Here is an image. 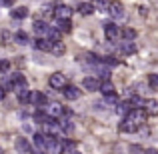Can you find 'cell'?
<instances>
[{
  "label": "cell",
  "mask_w": 158,
  "mask_h": 154,
  "mask_svg": "<svg viewBox=\"0 0 158 154\" xmlns=\"http://www.w3.org/2000/svg\"><path fill=\"white\" fill-rule=\"evenodd\" d=\"M70 30H72L70 20H58V32H70Z\"/></svg>",
  "instance_id": "obj_21"
},
{
  "label": "cell",
  "mask_w": 158,
  "mask_h": 154,
  "mask_svg": "<svg viewBox=\"0 0 158 154\" xmlns=\"http://www.w3.org/2000/svg\"><path fill=\"white\" fill-rule=\"evenodd\" d=\"M60 124V130H64V132H72V122H70V120H62V122H58Z\"/></svg>",
  "instance_id": "obj_26"
},
{
  "label": "cell",
  "mask_w": 158,
  "mask_h": 154,
  "mask_svg": "<svg viewBox=\"0 0 158 154\" xmlns=\"http://www.w3.org/2000/svg\"><path fill=\"white\" fill-rule=\"evenodd\" d=\"M122 36L126 38V42H132V40L136 38V32L132 30V28H124V32H122Z\"/></svg>",
  "instance_id": "obj_23"
},
{
  "label": "cell",
  "mask_w": 158,
  "mask_h": 154,
  "mask_svg": "<svg viewBox=\"0 0 158 154\" xmlns=\"http://www.w3.org/2000/svg\"><path fill=\"white\" fill-rule=\"evenodd\" d=\"M120 52H122V54H134L136 52V44L134 42H126V40H124V44L120 46Z\"/></svg>",
  "instance_id": "obj_19"
},
{
  "label": "cell",
  "mask_w": 158,
  "mask_h": 154,
  "mask_svg": "<svg viewBox=\"0 0 158 154\" xmlns=\"http://www.w3.org/2000/svg\"><path fill=\"white\" fill-rule=\"evenodd\" d=\"M4 96H6V90H4L2 86H0V100H4Z\"/></svg>",
  "instance_id": "obj_31"
},
{
  "label": "cell",
  "mask_w": 158,
  "mask_h": 154,
  "mask_svg": "<svg viewBox=\"0 0 158 154\" xmlns=\"http://www.w3.org/2000/svg\"><path fill=\"white\" fill-rule=\"evenodd\" d=\"M92 10H94L92 2H80V4H78V12H80V14H90Z\"/></svg>",
  "instance_id": "obj_20"
},
{
  "label": "cell",
  "mask_w": 158,
  "mask_h": 154,
  "mask_svg": "<svg viewBox=\"0 0 158 154\" xmlns=\"http://www.w3.org/2000/svg\"><path fill=\"white\" fill-rule=\"evenodd\" d=\"M100 92L104 94V96H112V94L116 92V90H114V84H112L110 80H104V82H102V86H100Z\"/></svg>",
  "instance_id": "obj_17"
},
{
  "label": "cell",
  "mask_w": 158,
  "mask_h": 154,
  "mask_svg": "<svg viewBox=\"0 0 158 154\" xmlns=\"http://www.w3.org/2000/svg\"><path fill=\"white\" fill-rule=\"evenodd\" d=\"M104 102L106 104H118V98H116V94H112V96H104Z\"/></svg>",
  "instance_id": "obj_28"
},
{
  "label": "cell",
  "mask_w": 158,
  "mask_h": 154,
  "mask_svg": "<svg viewBox=\"0 0 158 154\" xmlns=\"http://www.w3.org/2000/svg\"><path fill=\"white\" fill-rule=\"evenodd\" d=\"M68 154H80V152H78V150H72V152H68Z\"/></svg>",
  "instance_id": "obj_32"
},
{
  "label": "cell",
  "mask_w": 158,
  "mask_h": 154,
  "mask_svg": "<svg viewBox=\"0 0 158 154\" xmlns=\"http://www.w3.org/2000/svg\"><path fill=\"white\" fill-rule=\"evenodd\" d=\"M104 34H106L108 40H116L122 32H120V28L116 26L114 22H108V24H104Z\"/></svg>",
  "instance_id": "obj_6"
},
{
  "label": "cell",
  "mask_w": 158,
  "mask_h": 154,
  "mask_svg": "<svg viewBox=\"0 0 158 154\" xmlns=\"http://www.w3.org/2000/svg\"><path fill=\"white\" fill-rule=\"evenodd\" d=\"M14 90H16V96H18V100H20V102H28V100H30V90H28V86H26V84L14 86Z\"/></svg>",
  "instance_id": "obj_9"
},
{
  "label": "cell",
  "mask_w": 158,
  "mask_h": 154,
  "mask_svg": "<svg viewBox=\"0 0 158 154\" xmlns=\"http://www.w3.org/2000/svg\"><path fill=\"white\" fill-rule=\"evenodd\" d=\"M42 110H44V114H46V116H50V118H54V120H56V118H60V116L64 114V108H62L58 102L46 104V106H44Z\"/></svg>",
  "instance_id": "obj_2"
},
{
  "label": "cell",
  "mask_w": 158,
  "mask_h": 154,
  "mask_svg": "<svg viewBox=\"0 0 158 154\" xmlns=\"http://www.w3.org/2000/svg\"><path fill=\"white\" fill-rule=\"evenodd\" d=\"M82 86H84L86 90H100L102 82L98 80V78H94V76H86L84 80H82Z\"/></svg>",
  "instance_id": "obj_8"
},
{
  "label": "cell",
  "mask_w": 158,
  "mask_h": 154,
  "mask_svg": "<svg viewBox=\"0 0 158 154\" xmlns=\"http://www.w3.org/2000/svg\"><path fill=\"white\" fill-rule=\"evenodd\" d=\"M132 110H134V108H132V104H130V102H120L118 106H116V112H118L120 116H128Z\"/></svg>",
  "instance_id": "obj_14"
},
{
  "label": "cell",
  "mask_w": 158,
  "mask_h": 154,
  "mask_svg": "<svg viewBox=\"0 0 158 154\" xmlns=\"http://www.w3.org/2000/svg\"><path fill=\"white\" fill-rule=\"evenodd\" d=\"M30 154H40V152H30Z\"/></svg>",
  "instance_id": "obj_33"
},
{
  "label": "cell",
  "mask_w": 158,
  "mask_h": 154,
  "mask_svg": "<svg viewBox=\"0 0 158 154\" xmlns=\"http://www.w3.org/2000/svg\"><path fill=\"white\" fill-rule=\"evenodd\" d=\"M64 50H66V48H64V44H62L60 42V40H58V42H52V54H56V56H60V54H64Z\"/></svg>",
  "instance_id": "obj_22"
},
{
  "label": "cell",
  "mask_w": 158,
  "mask_h": 154,
  "mask_svg": "<svg viewBox=\"0 0 158 154\" xmlns=\"http://www.w3.org/2000/svg\"><path fill=\"white\" fill-rule=\"evenodd\" d=\"M10 14H12V18L22 20V18H26V16H28V8H26V6H18V8H14Z\"/></svg>",
  "instance_id": "obj_15"
},
{
  "label": "cell",
  "mask_w": 158,
  "mask_h": 154,
  "mask_svg": "<svg viewBox=\"0 0 158 154\" xmlns=\"http://www.w3.org/2000/svg\"><path fill=\"white\" fill-rule=\"evenodd\" d=\"M14 146H16V150L22 152V154H30V152H32V148H30V144H28L26 138H16Z\"/></svg>",
  "instance_id": "obj_11"
},
{
  "label": "cell",
  "mask_w": 158,
  "mask_h": 154,
  "mask_svg": "<svg viewBox=\"0 0 158 154\" xmlns=\"http://www.w3.org/2000/svg\"><path fill=\"white\" fill-rule=\"evenodd\" d=\"M48 84L52 86V88H56V90H64L66 86V76L64 74H60V72H54L50 78H48Z\"/></svg>",
  "instance_id": "obj_3"
},
{
  "label": "cell",
  "mask_w": 158,
  "mask_h": 154,
  "mask_svg": "<svg viewBox=\"0 0 158 154\" xmlns=\"http://www.w3.org/2000/svg\"><path fill=\"white\" fill-rule=\"evenodd\" d=\"M148 82H150V86H152V88H156V86H158V74H150Z\"/></svg>",
  "instance_id": "obj_27"
},
{
  "label": "cell",
  "mask_w": 158,
  "mask_h": 154,
  "mask_svg": "<svg viewBox=\"0 0 158 154\" xmlns=\"http://www.w3.org/2000/svg\"><path fill=\"white\" fill-rule=\"evenodd\" d=\"M14 40L18 44H28V36L24 34V32H16V34H14Z\"/></svg>",
  "instance_id": "obj_24"
},
{
  "label": "cell",
  "mask_w": 158,
  "mask_h": 154,
  "mask_svg": "<svg viewBox=\"0 0 158 154\" xmlns=\"http://www.w3.org/2000/svg\"><path fill=\"white\" fill-rule=\"evenodd\" d=\"M62 146H64L66 150H70V152L74 150V142H72V140H66V142H62Z\"/></svg>",
  "instance_id": "obj_30"
},
{
  "label": "cell",
  "mask_w": 158,
  "mask_h": 154,
  "mask_svg": "<svg viewBox=\"0 0 158 154\" xmlns=\"http://www.w3.org/2000/svg\"><path fill=\"white\" fill-rule=\"evenodd\" d=\"M80 90H78V86H66L64 88V96L66 100H76V98H80Z\"/></svg>",
  "instance_id": "obj_12"
},
{
  "label": "cell",
  "mask_w": 158,
  "mask_h": 154,
  "mask_svg": "<svg viewBox=\"0 0 158 154\" xmlns=\"http://www.w3.org/2000/svg\"><path fill=\"white\" fill-rule=\"evenodd\" d=\"M32 46H34L36 50H42V52H50L52 50V42L48 38H36L34 42H32Z\"/></svg>",
  "instance_id": "obj_7"
},
{
  "label": "cell",
  "mask_w": 158,
  "mask_h": 154,
  "mask_svg": "<svg viewBox=\"0 0 158 154\" xmlns=\"http://www.w3.org/2000/svg\"><path fill=\"white\" fill-rule=\"evenodd\" d=\"M144 116H146L144 110H132L128 116H124V120L120 122L118 130L120 132H136V130H140V126L144 124Z\"/></svg>",
  "instance_id": "obj_1"
},
{
  "label": "cell",
  "mask_w": 158,
  "mask_h": 154,
  "mask_svg": "<svg viewBox=\"0 0 158 154\" xmlns=\"http://www.w3.org/2000/svg\"><path fill=\"white\" fill-rule=\"evenodd\" d=\"M28 102L44 108V104H46V96H44L42 92H38V90H32V92H30V100H28Z\"/></svg>",
  "instance_id": "obj_10"
},
{
  "label": "cell",
  "mask_w": 158,
  "mask_h": 154,
  "mask_svg": "<svg viewBox=\"0 0 158 154\" xmlns=\"http://www.w3.org/2000/svg\"><path fill=\"white\" fill-rule=\"evenodd\" d=\"M8 68H10V60H6V58H2V60H0V74H6L8 72Z\"/></svg>",
  "instance_id": "obj_25"
},
{
  "label": "cell",
  "mask_w": 158,
  "mask_h": 154,
  "mask_svg": "<svg viewBox=\"0 0 158 154\" xmlns=\"http://www.w3.org/2000/svg\"><path fill=\"white\" fill-rule=\"evenodd\" d=\"M94 8H110V2H104V0H98V2H94Z\"/></svg>",
  "instance_id": "obj_29"
},
{
  "label": "cell",
  "mask_w": 158,
  "mask_h": 154,
  "mask_svg": "<svg viewBox=\"0 0 158 154\" xmlns=\"http://www.w3.org/2000/svg\"><path fill=\"white\" fill-rule=\"evenodd\" d=\"M32 26H34V32H36V36H38V38H46V36H48L50 26H48L44 20H34V24H32Z\"/></svg>",
  "instance_id": "obj_5"
},
{
  "label": "cell",
  "mask_w": 158,
  "mask_h": 154,
  "mask_svg": "<svg viewBox=\"0 0 158 154\" xmlns=\"http://www.w3.org/2000/svg\"><path fill=\"white\" fill-rule=\"evenodd\" d=\"M110 14H112V18H124V6L122 4H110Z\"/></svg>",
  "instance_id": "obj_13"
},
{
  "label": "cell",
  "mask_w": 158,
  "mask_h": 154,
  "mask_svg": "<svg viewBox=\"0 0 158 154\" xmlns=\"http://www.w3.org/2000/svg\"><path fill=\"white\" fill-rule=\"evenodd\" d=\"M34 146L38 148L40 152L46 150V136L44 134H34Z\"/></svg>",
  "instance_id": "obj_16"
},
{
  "label": "cell",
  "mask_w": 158,
  "mask_h": 154,
  "mask_svg": "<svg viewBox=\"0 0 158 154\" xmlns=\"http://www.w3.org/2000/svg\"><path fill=\"white\" fill-rule=\"evenodd\" d=\"M54 16H56V20H70L72 8L66 4H58V6H54Z\"/></svg>",
  "instance_id": "obj_4"
},
{
  "label": "cell",
  "mask_w": 158,
  "mask_h": 154,
  "mask_svg": "<svg viewBox=\"0 0 158 154\" xmlns=\"http://www.w3.org/2000/svg\"><path fill=\"white\" fill-rule=\"evenodd\" d=\"M146 114H156L158 112V102L156 100H146V104H144V108H142Z\"/></svg>",
  "instance_id": "obj_18"
}]
</instances>
